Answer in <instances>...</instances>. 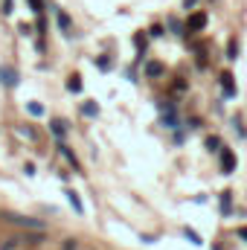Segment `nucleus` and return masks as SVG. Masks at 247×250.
<instances>
[{"label":"nucleus","mask_w":247,"mask_h":250,"mask_svg":"<svg viewBox=\"0 0 247 250\" xmlns=\"http://www.w3.org/2000/svg\"><path fill=\"white\" fill-rule=\"evenodd\" d=\"M3 221H12L18 227H35V230H44V221L41 218H26V215H3Z\"/></svg>","instance_id":"obj_1"},{"label":"nucleus","mask_w":247,"mask_h":250,"mask_svg":"<svg viewBox=\"0 0 247 250\" xmlns=\"http://www.w3.org/2000/svg\"><path fill=\"white\" fill-rule=\"evenodd\" d=\"M204 26H206V15H204V12H195V15L189 18V23H186V29H189V32L204 29Z\"/></svg>","instance_id":"obj_2"},{"label":"nucleus","mask_w":247,"mask_h":250,"mask_svg":"<svg viewBox=\"0 0 247 250\" xmlns=\"http://www.w3.org/2000/svg\"><path fill=\"white\" fill-rule=\"evenodd\" d=\"M221 169H224L227 175L236 169V157H233V151H230V148H221Z\"/></svg>","instance_id":"obj_3"},{"label":"nucleus","mask_w":247,"mask_h":250,"mask_svg":"<svg viewBox=\"0 0 247 250\" xmlns=\"http://www.w3.org/2000/svg\"><path fill=\"white\" fill-rule=\"evenodd\" d=\"M0 82H3L6 87H12V84L18 82V76H15V73H12L9 67H0Z\"/></svg>","instance_id":"obj_4"},{"label":"nucleus","mask_w":247,"mask_h":250,"mask_svg":"<svg viewBox=\"0 0 247 250\" xmlns=\"http://www.w3.org/2000/svg\"><path fill=\"white\" fill-rule=\"evenodd\" d=\"M221 87H224V93H227V96H233V93H236V87H233V76H230V73H221Z\"/></svg>","instance_id":"obj_5"},{"label":"nucleus","mask_w":247,"mask_h":250,"mask_svg":"<svg viewBox=\"0 0 247 250\" xmlns=\"http://www.w3.org/2000/svg\"><path fill=\"white\" fill-rule=\"evenodd\" d=\"M50 131H53L56 137H64V131H67V123H62V120H53V123H50Z\"/></svg>","instance_id":"obj_6"},{"label":"nucleus","mask_w":247,"mask_h":250,"mask_svg":"<svg viewBox=\"0 0 247 250\" xmlns=\"http://www.w3.org/2000/svg\"><path fill=\"white\" fill-rule=\"evenodd\" d=\"M67 198H70V204H73V209H76V212H82V201H79V195H76L73 189L67 192Z\"/></svg>","instance_id":"obj_7"},{"label":"nucleus","mask_w":247,"mask_h":250,"mask_svg":"<svg viewBox=\"0 0 247 250\" xmlns=\"http://www.w3.org/2000/svg\"><path fill=\"white\" fill-rule=\"evenodd\" d=\"M82 111H84L87 117H96V114H99V108H96V105H90V102H87V105H82Z\"/></svg>","instance_id":"obj_8"},{"label":"nucleus","mask_w":247,"mask_h":250,"mask_svg":"<svg viewBox=\"0 0 247 250\" xmlns=\"http://www.w3.org/2000/svg\"><path fill=\"white\" fill-rule=\"evenodd\" d=\"M206 146H209L212 151H221V148H218V146H221V140H218V137H209V140H206Z\"/></svg>","instance_id":"obj_9"},{"label":"nucleus","mask_w":247,"mask_h":250,"mask_svg":"<svg viewBox=\"0 0 247 250\" xmlns=\"http://www.w3.org/2000/svg\"><path fill=\"white\" fill-rule=\"evenodd\" d=\"M221 209H224V212H230V192H224V195H221Z\"/></svg>","instance_id":"obj_10"},{"label":"nucleus","mask_w":247,"mask_h":250,"mask_svg":"<svg viewBox=\"0 0 247 250\" xmlns=\"http://www.w3.org/2000/svg\"><path fill=\"white\" fill-rule=\"evenodd\" d=\"M59 148H62V154H64V157H67V160H70V163H73V166H76V157H73V151H70V148H67V146H59Z\"/></svg>","instance_id":"obj_11"},{"label":"nucleus","mask_w":247,"mask_h":250,"mask_svg":"<svg viewBox=\"0 0 247 250\" xmlns=\"http://www.w3.org/2000/svg\"><path fill=\"white\" fill-rule=\"evenodd\" d=\"M59 26H64V29H70V18H67L64 12H59Z\"/></svg>","instance_id":"obj_12"},{"label":"nucleus","mask_w":247,"mask_h":250,"mask_svg":"<svg viewBox=\"0 0 247 250\" xmlns=\"http://www.w3.org/2000/svg\"><path fill=\"white\" fill-rule=\"evenodd\" d=\"M160 73H163L160 64H148V76H160Z\"/></svg>","instance_id":"obj_13"},{"label":"nucleus","mask_w":247,"mask_h":250,"mask_svg":"<svg viewBox=\"0 0 247 250\" xmlns=\"http://www.w3.org/2000/svg\"><path fill=\"white\" fill-rule=\"evenodd\" d=\"M67 87H70V90H79V87H82V82H79V76H73V79H70V84H67Z\"/></svg>","instance_id":"obj_14"},{"label":"nucleus","mask_w":247,"mask_h":250,"mask_svg":"<svg viewBox=\"0 0 247 250\" xmlns=\"http://www.w3.org/2000/svg\"><path fill=\"white\" fill-rule=\"evenodd\" d=\"M29 6H32V12H35V15H41V12H44V9H41V0H29Z\"/></svg>","instance_id":"obj_15"},{"label":"nucleus","mask_w":247,"mask_h":250,"mask_svg":"<svg viewBox=\"0 0 247 250\" xmlns=\"http://www.w3.org/2000/svg\"><path fill=\"white\" fill-rule=\"evenodd\" d=\"M227 53H230V56H227V59H236V53H239V47H236V44H233V41H230V47H227Z\"/></svg>","instance_id":"obj_16"},{"label":"nucleus","mask_w":247,"mask_h":250,"mask_svg":"<svg viewBox=\"0 0 247 250\" xmlns=\"http://www.w3.org/2000/svg\"><path fill=\"white\" fill-rule=\"evenodd\" d=\"M29 114H38V117H41V114H44V108H41V105H35V102H32V105H29Z\"/></svg>","instance_id":"obj_17"},{"label":"nucleus","mask_w":247,"mask_h":250,"mask_svg":"<svg viewBox=\"0 0 247 250\" xmlns=\"http://www.w3.org/2000/svg\"><path fill=\"white\" fill-rule=\"evenodd\" d=\"M239 236H242V239L247 242V227H242V230H239Z\"/></svg>","instance_id":"obj_18"}]
</instances>
